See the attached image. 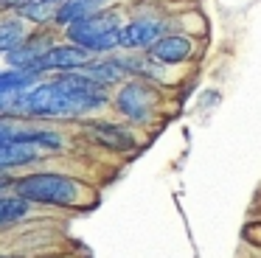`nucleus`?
<instances>
[{"label":"nucleus","instance_id":"f257e3e1","mask_svg":"<svg viewBox=\"0 0 261 258\" xmlns=\"http://www.w3.org/2000/svg\"><path fill=\"white\" fill-rule=\"evenodd\" d=\"M14 191L25 196L29 202L42 205H76L85 194V185L62 174H29V177L14 179Z\"/></svg>","mask_w":261,"mask_h":258},{"label":"nucleus","instance_id":"f03ea898","mask_svg":"<svg viewBox=\"0 0 261 258\" xmlns=\"http://www.w3.org/2000/svg\"><path fill=\"white\" fill-rule=\"evenodd\" d=\"M70 42L82 45L87 50H113L115 45H121V22L115 14H93L79 17L68 25Z\"/></svg>","mask_w":261,"mask_h":258},{"label":"nucleus","instance_id":"7ed1b4c3","mask_svg":"<svg viewBox=\"0 0 261 258\" xmlns=\"http://www.w3.org/2000/svg\"><path fill=\"white\" fill-rule=\"evenodd\" d=\"M23 115H31V118H70V115H79V107L70 98V93H65L57 82H51V84H37V87L25 90Z\"/></svg>","mask_w":261,"mask_h":258},{"label":"nucleus","instance_id":"20e7f679","mask_svg":"<svg viewBox=\"0 0 261 258\" xmlns=\"http://www.w3.org/2000/svg\"><path fill=\"white\" fill-rule=\"evenodd\" d=\"M90 65V50L82 45H51L45 54L40 56V62L34 65V73L42 70H76V67Z\"/></svg>","mask_w":261,"mask_h":258},{"label":"nucleus","instance_id":"39448f33","mask_svg":"<svg viewBox=\"0 0 261 258\" xmlns=\"http://www.w3.org/2000/svg\"><path fill=\"white\" fill-rule=\"evenodd\" d=\"M154 101L158 98H154V93L146 87V84L132 82L118 93L115 107H118L126 118H132V121H146V118L152 115V110H154Z\"/></svg>","mask_w":261,"mask_h":258},{"label":"nucleus","instance_id":"423d86ee","mask_svg":"<svg viewBox=\"0 0 261 258\" xmlns=\"http://www.w3.org/2000/svg\"><path fill=\"white\" fill-rule=\"evenodd\" d=\"M188 54H191V42H188L186 37H177V34L160 37L158 42L149 48V59L158 62V65H174V62L188 59Z\"/></svg>","mask_w":261,"mask_h":258},{"label":"nucleus","instance_id":"0eeeda50","mask_svg":"<svg viewBox=\"0 0 261 258\" xmlns=\"http://www.w3.org/2000/svg\"><path fill=\"white\" fill-rule=\"evenodd\" d=\"M160 31H163V25L154 20H135L126 28H121V45L124 48H152Z\"/></svg>","mask_w":261,"mask_h":258},{"label":"nucleus","instance_id":"6e6552de","mask_svg":"<svg viewBox=\"0 0 261 258\" xmlns=\"http://www.w3.org/2000/svg\"><path fill=\"white\" fill-rule=\"evenodd\" d=\"M51 48L45 37H34V39H23L17 48L9 50V65L17 67V70H34V65L40 62V56Z\"/></svg>","mask_w":261,"mask_h":258},{"label":"nucleus","instance_id":"1a4fd4ad","mask_svg":"<svg viewBox=\"0 0 261 258\" xmlns=\"http://www.w3.org/2000/svg\"><path fill=\"white\" fill-rule=\"evenodd\" d=\"M87 135L98 146H107V149H132L135 146V138L115 123H87Z\"/></svg>","mask_w":261,"mask_h":258},{"label":"nucleus","instance_id":"9d476101","mask_svg":"<svg viewBox=\"0 0 261 258\" xmlns=\"http://www.w3.org/2000/svg\"><path fill=\"white\" fill-rule=\"evenodd\" d=\"M37 157H40V146H34V143H3L0 146V174L6 168L29 166Z\"/></svg>","mask_w":261,"mask_h":258},{"label":"nucleus","instance_id":"9b49d317","mask_svg":"<svg viewBox=\"0 0 261 258\" xmlns=\"http://www.w3.org/2000/svg\"><path fill=\"white\" fill-rule=\"evenodd\" d=\"M25 213H29V199L25 196H20V194L17 196H0V227L25 219Z\"/></svg>","mask_w":261,"mask_h":258},{"label":"nucleus","instance_id":"f8f14e48","mask_svg":"<svg viewBox=\"0 0 261 258\" xmlns=\"http://www.w3.org/2000/svg\"><path fill=\"white\" fill-rule=\"evenodd\" d=\"M85 76H90L98 84H113L124 79V65L121 62H96V65H85Z\"/></svg>","mask_w":261,"mask_h":258},{"label":"nucleus","instance_id":"ddd939ff","mask_svg":"<svg viewBox=\"0 0 261 258\" xmlns=\"http://www.w3.org/2000/svg\"><path fill=\"white\" fill-rule=\"evenodd\" d=\"M96 3H98V0H68V3H65L62 9L57 11V20H59V22H65V25H70V22L79 20V17L93 14Z\"/></svg>","mask_w":261,"mask_h":258},{"label":"nucleus","instance_id":"4468645a","mask_svg":"<svg viewBox=\"0 0 261 258\" xmlns=\"http://www.w3.org/2000/svg\"><path fill=\"white\" fill-rule=\"evenodd\" d=\"M23 42V22L20 20H0V54H9Z\"/></svg>","mask_w":261,"mask_h":258},{"label":"nucleus","instance_id":"2eb2a0df","mask_svg":"<svg viewBox=\"0 0 261 258\" xmlns=\"http://www.w3.org/2000/svg\"><path fill=\"white\" fill-rule=\"evenodd\" d=\"M20 14L29 17V20L42 22L48 17V0H29L25 6H20Z\"/></svg>","mask_w":261,"mask_h":258},{"label":"nucleus","instance_id":"dca6fc26","mask_svg":"<svg viewBox=\"0 0 261 258\" xmlns=\"http://www.w3.org/2000/svg\"><path fill=\"white\" fill-rule=\"evenodd\" d=\"M29 0H3V6H25Z\"/></svg>","mask_w":261,"mask_h":258},{"label":"nucleus","instance_id":"f3484780","mask_svg":"<svg viewBox=\"0 0 261 258\" xmlns=\"http://www.w3.org/2000/svg\"><path fill=\"white\" fill-rule=\"evenodd\" d=\"M6 185H14V183H12V179H9V177H3V174H0V191L6 188Z\"/></svg>","mask_w":261,"mask_h":258},{"label":"nucleus","instance_id":"a211bd4d","mask_svg":"<svg viewBox=\"0 0 261 258\" xmlns=\"http://www.w3.org/2000/svg\"><path fill=\"white\" fill-rule=\"evenodd\" d=\"M0 258H9V255H0Z\"/></svg>","mask_w":261,"mask_h":258},{"label":"nucleus","instance_id":"6ab92c4d","mask_svg":"<svg viewBox=\"0 0 261 258\" xmlns=\"http://www.w3.org/2000/svg\"><path fill=\"white\" fill-rule=\"evenodd\" d=\"M48 3H54V0H48Z\"/></svg>","mask_w":261,"mask_h":258}]
</instances>
